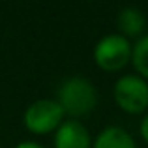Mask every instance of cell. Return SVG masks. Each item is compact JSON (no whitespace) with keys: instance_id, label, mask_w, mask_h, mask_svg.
<instances>
[{"instance_id":"obj_1","label":"cell","mask_w":148,"mask_h":148,"mask_svg":"<svg viewBox=\"0 0 148 148\" xmlns=\"http://www.w3.org/2000/svg\"><path fill=\"white\" fill-rule=\"evenodd\" d=\"M56 101L60 103L64 114H69L73 120L90 114L98 105V90L86 77L73 75L68 77L60 84L56 94Z\"/></svg>"},{"instance_id":"obj_2","label":"cell","mask_w":148,"mask_h":148,"mask_svg":"<svg viewBox=\"0 0 148 148\" xmlns=\"http://www.w3.org/2000/svg\"><path fill=\"white\" fill-rule=\"evenodd\" d=\"M131 49H133V43L122 34H107L99 38L98 43L94 45L92 58L101 71L116 73L122 71L127 64H131Z\"/></svg>"},{"instance_id":"obj_3","label":"cell","mask_w":148,"mask_h":148,"mask_svg":"<svg viewBox=\"0 0 148 148\" xmlns=\"http://www.w3.org/2000/svg\"><path fill=\"white\" fill-rule=\"evenodd\" d=\"M112 99L120 111L127 114L148 112V81L135 73L120 75L112 84Z\"/></svg>"},{"instance_id":"obj_4","label":"cell","mask_w":148,"mask_h":148,"mask_svg":"<svg viewBox=\"0 0 148 148\" xmlns=\"http://www.w3.org/2000/svg\"><path fill=\"white\" fill-rule=\"evenodd\" d=\"M64 111H62L60 103L56 99H36L26 107L25 114H23V122L25 127L34 135H47L58 130L62 122H64Z\"/></svg>"},{"instance_id":"obj_5","label":"cell","mask_w":148,"mask_h":148,"mask_svg":"<svg viewBox=\"0 0 148 148\" xmlns=\"http://www.w3.org/2000/svg\"><path fill=\"white\" fill-rule=\"evenodd\" d=\"M54 148H92V135L81 120H64L54 131Z\"/></svg>"},{"instance_id":"obj_6","label":"cell","mask_w":148,"mask_h":148,"mask_svg":"<svg viewBox=\"0 0 148 148\" xmlns=\"http://www.w3.org/2000/svg\"><path fill=\"white\" fill-rule=\"evenodd\" d=\"M116 26H118V34H122L124 38L139 40L141 36H145L146 17L143 13V10H139L135 6H126L116 15Z\"/></svg>"},{"instance_id":"obj_7","label":"cell","mask_w":148,"mask_h":148,"mask_svg":"<svg viewBox=\"0 0 148 148\" xmlns=\"http://www.w3.org/2000/svg\"><path fill=\"white\" fill-rule=\"evenodd\" d=\"M92 148H139L133 135L120 126H107L96 135Z\"/></svg>"},{"instance_id":"obj_8","label":"cell","mask_w":148,"mask_h":148,"mask_svg":"<svg viewBox=\"0 0 148 148\" xmlns=\"http://www.w3.org/2000/svg\"><path fill=\"white\" fill-rule=\"evenodd\" d=\"M131 66L135 69V75L148 81V34L135 40L131 49Z\"/></svg>"},{"instance_id":"obj_9","label":"cell","mask_w":148,"mask_h":148,"mask_svg":"<svg viewBox=\"0 0 148 148\" xmlns=\"http://www.w3.org/2000/svg\"><path fill=\"white\" fill-rule=\"evenodd\" d=\"M139 135H141V139L148 145V112L143 114V118H141V124H139Z\"/></svg>"},{"instance_id":"obj_10","label":"cell","mask_w":148,"mask_h":148,"mask_svg":"<svg viewBox=\"0 0 148 148\" xmlns=\"http://www.w3.org/2000/svg\"><path fill=\"white\" fill-rule=\"evenodd\" d=\"M15 148H45V146H41L40 143H36V141H21Z\"/></svg>"}]
</instances>
